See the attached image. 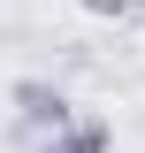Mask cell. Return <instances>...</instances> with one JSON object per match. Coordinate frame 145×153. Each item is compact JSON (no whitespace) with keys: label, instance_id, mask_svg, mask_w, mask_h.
<instances>
[{"label":"cell","instance_id":"3957f363","mask_svg":"<svg viewBox=\"0 0 145 153\" xmlns=\"http://www.w3.org/2000/svg\"><path fill=\"white\" fill-rule=\"evenodd\" d=\"M76 8H84V16H107V23H122V16H138L145 0H76Z\"/></svg>","mask_w":145,"mask_h":153},{"label":"cell","instance_id":"6da1fadb","mask_svg":"<svg viewBox=\"0 0 145 153\" xmlns=\"http://www.w3.org/2000/svg\"><path fill=\"white\" fill-rule=\"evenodd\" d=\"M8 107H16V123H23V130L54 138L61 123L76 115V100L61 92V84H46V76H16V84H8Z\"/></svg>","mask_w":145,"mask_h":153},{"label":"cell","instance_id":"7a4b0ae2","mask_svg":"<svg viewBox=\"0 0 145 153\" xmlns=\"http://www.w3.org/2000/svg\"><path fill=\"white\" fill-rule=\"evenodd\" d=\"M115 130H107V115H69L54 138H38V153H107Z\"/></svg>","mask_w":145,"mask_h":153}]
</instances>
